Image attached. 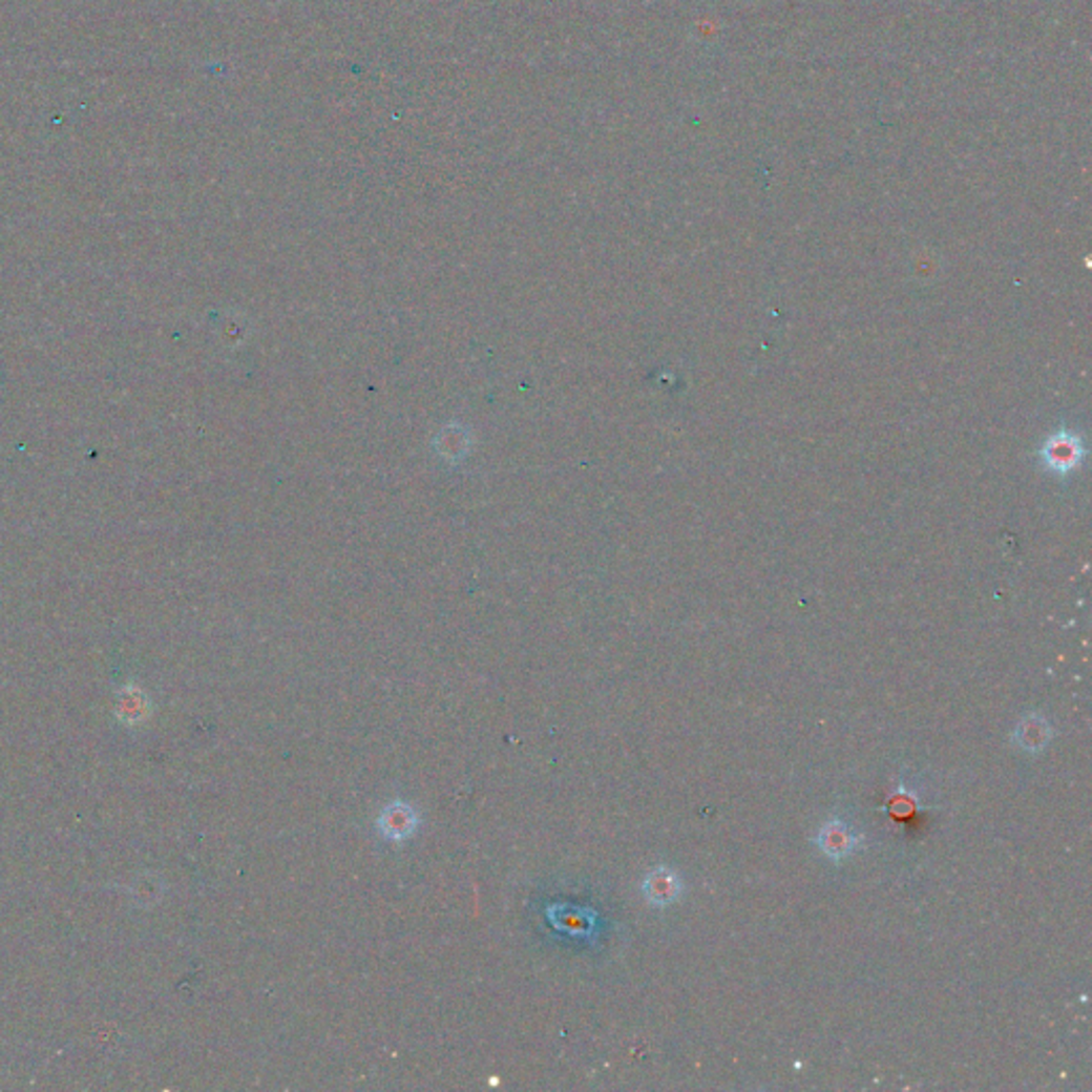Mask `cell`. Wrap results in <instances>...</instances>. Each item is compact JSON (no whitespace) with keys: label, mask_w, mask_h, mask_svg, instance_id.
Segmentation results:
<instances>
[{"label":"cell","mask_w":1092,"mask_h":1092,"mask_svg":"<svg viewBox=\"0 0 1092 1092\" xmlns=\"http://www.w3.org/2000/svg\"><path fill=\"white\" fill-rule=\"evenodd\" d=\"M1084 457L1082 440L1075 434L1058 432L1050 436L1042 448V461L1044 465L1054 474H1069L1073 471Z\"/></svg>","instance_id":"1"},{"label":"cell","mask_w":1092,"mask_h":1092,"mask_svg":"<svg viewBox=\"0 0 1092 1092\" xmlns=\"http://www.w3.org/2000/svg\"><path fill=\"white\" fill-rule=\"evenodd\" d=\"M1052 738V728L1044 715H1027L1022 717L1013 730V742L1027 751V754H1040Z\"/></svg>","instance_id":"2"},{"label":"cell","mask_w":1092,"mask_h":1092,"mask_svg":"<svg viewBox=\"0 0 1092 1092\" xmlns=\"http://www.w3.org/2000/svg\"><path fill=\"white\" fill-rule=\"evenodd\" d=\"M643 892H645L647 901L653 903L655 907H666L678 897L680 881L674 870L655 868L647 875V879L643 883Z\"/></svg>","instance_id":"3"},{"label":"cell","mask_w":1092,"mask_h":1092,"mask_svg":"<svg viewBox=\"0 0 1092 1092\" xmlns=\"http://www.w3.org/2000/svg\"><path fill=\"white\" fill-rule=\"evenodd\" d=\"M854 833L841 824V822H828L822 831H819V847H822V852L835 860L839 858H845L852 849H854Z\"/></svg>","instance_id":"4"},{"label":"cell","mask_w":1092,"mask_h":1092,"mask_svg":"<svg viewBox=\"0 0 1092 1092\" xmlns=\"http://www.w3.org/2000/svg\"><path fill=\"white\" fill-rule=\"evenodd\" d=\"M380 824H382V831L386 835H391V839H403L405 835H410V833L415 831L417 819H415V813H413V808H410V806L393 804V806H388L384 811Z\"/></svg>","instance_id":"5"}]
</instances>
